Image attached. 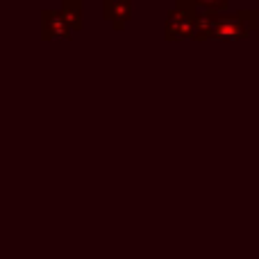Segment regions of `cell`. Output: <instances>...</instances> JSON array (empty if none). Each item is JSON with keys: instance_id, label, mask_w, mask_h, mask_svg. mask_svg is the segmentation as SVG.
Instances as JSON below:
<instances>
[{"instance_id": "1", "label": "cell", "mask_w": 259, "mask_h": 259, "mask_svg": "<svg viewBox=\"0 0 259 259\" xmlns=\"http://www.w3.org/2000/svg\"><path fill=\"white\" fill-rule=\"evenodd\" d=\"M257 34V9H239L237 14H219L214 21L216 41H246Z\"/></svg>"}, {"instance_id": "2", "label": "cell", "mask_w": 259, "mask_h": 259, "mask_svg": "<svg viewBox=\"0 0 259 259\" xmlns=\"http://www.w3.org/2000/svg\"><path fill=\"white\" fill-rule=\"evenodd\" d=\"M196 16L198 14L189 12V9L173 7L164 23V39L168 41V44H180V41H184V39H193Z\"/></svg>"}, {"instance_id": "3", "label": "cell", "mask_w": 259, "mask_h": 259, "mask_svg": "<svg viewBox=\"0 0 259 259\" xmlns=\"http://www.w3.org/2000/svg\"><path fill=\"white\" fill-rule=\"evenodd\" d=\"M73 39V30L68 27L62 9H44L41 12V41Z\"/></svg>"}, {"instance_id": "4", "label": "cell", "mask_w": 259, "mask_h": 259, "mask_svg": "<svg viewBox=\"0 0 259 259\" xmlns=\"http://www.w3.org/2000/svg\"><path fill=\"white\" fill-rule=\"evenodd\" d=\"M103 18L121 32L132 21V0H103Z\"/></svg>"}, {"instance_id": "5", "label": "cell", "mask_w": 259, "mask_h": 259, "mask_svg": "<svg viewBox=\"0 0 259 259\" xmlns=\"http://www.w3.org/2000/svg\"><path fill=\"white\" fill-rule=\"evenodd\" d=\"M232 0H175V7L180 9H189L193 14H202V12H228Z\"/></svg>"}, {"instance_id": "6", "label": "cell", "mask_w": 259, "mask_h": 259, "mask_svg": "<svg viewBox=\"0 0 259 259\" xmlns=\"http://www.w3.org/2000/svg\"><path fill=\"white\" fill-rule=\"evenodd\" d=\"M62 14L73 32H82V27H84V18H82L84 3L82 0H62Z\"/></svg>"}, {"instance_id": "7", "label": "cell", "mask_w": 259, "mask_h": 259, "mask_svg": "<svg viewBox=\"0 0 259 259\" xmlns=\"http://www.w3.org/2000/svg\"><path fill=\"white\" fill-rule=\"evenodd\" d=\"M214 21L216 12H202L196 16V32H193V41H209L214 39Z\"/></svg>"}, {"instance_id": "8", "label": "cell", "mask_w": 259, "mask_h": 259, "mask_svg": "<svg viewBox=\"0 0 259 259\" xmlns=\"http://www.w3.org/2000/svg\"><path fill=\"white\" fill-rule=\"evenodd\" d=\"M257 39H259V0H257Z\"/></svg>"}, {"instance_id": "9", "label": "cell", "mask_w": 259, "mask_h": 259, "mask_svg": "<svg viewBox=\"0 0 259 259\" xmlns=\"http://www.w3.org/2000/svg\"><path fill=\"white\" fill-rule=\"evenodd\" d=\"M82 3H87V0H82Z\"/></svg>"}]
</instances>
